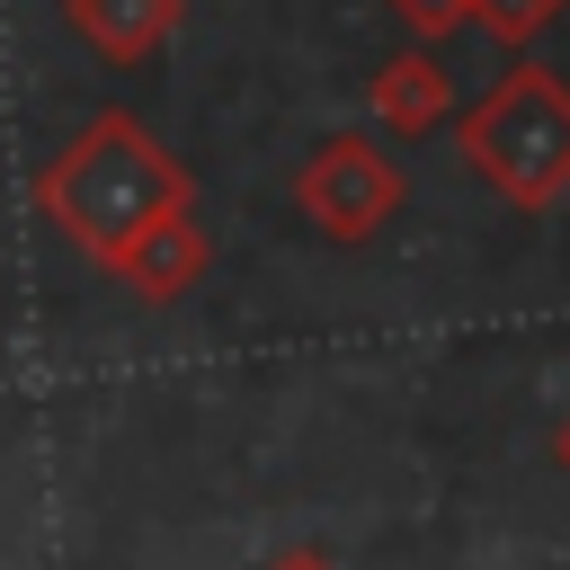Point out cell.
<instances>
[{
  "label": "cell",
  "instance_id": "1",
  "mask_svg": "<svg viewBox=\"0 0 570 570\" xmlns=\"http://www.w3.org/2000/svg\"><path fill=\"white\" fill-rule=\"evenodd\" d=\"M178 205H196V178H187L178 151H160L151 125L125 116V107L89 116V125L36 169V214H45L71 249H89L98 267H107L142 223H160V214H178Z\"/></svg>",
  "mask_w": 570,
  "mask_h": 570
},
{
  "label": "cell",
  "instance_id": "2",
  "mask_svg": "<svg viewBox=\"0 0 570 570\" xmlns=\"http://www.w3.org/2000/svg\"><path fill=\"white\" fill-rule=\"evenodd\" d=\"M463 160L525 214L570 196V80L525 62L463 116Z\"/></svg>",
  "mask_w": 570,
  "mask_h": 570
},
{
  "label": "cell",
  "instance_id": "3",
  "mask_svg": "<svg viewBox=\"0 0 570 570\" xmlns=\"http://www.w3.org/2000/svg\"><path fill=\"white\" fill-rule=\"evenodd\" d=\"M294 214H303L321 240L356 249V240H374V232L401 214V160H392L374 134H330V142L294 169Z\"/></svg>",
  "mask_w": 570,
  "mask_h": 570
},
{
  "label": "cell",
  "instance_id": "4",
  "mask_svg": "<svg viewBox=\"0 0 570 570\" xmlns=\"http://www.w3.org/2000/svg\"><path fill=\"white\" fill-rule=\"evenodd\" d=\"M205 267H214V232L196 223V205H178V214L142 223V232L107 258V276H125L142 303H178V294H196V285H205Z\"/></svg>",
  "mask_w": 570,
  "mask_h": 570
},
{
  "label": "cell",
  "instance_id": "5",
  "mask_svg": "<svg viewBox=\"0 0 570 570\" xmlns=\"http://www.w3.org/2000/svg\"><path fill=\"white\" fill-rule=\"evenodd\" d=\"M365 107H374L383 134H436V125L454 116V71H445L428 45H419V53H392V62L374 71Z\"/></svg>",
  "mask_w": 570,
  "mask_h": 570
},
{
  "label": "cell",
  "instance_id": "6",
  "mask_svg": "<svg viewBox=\"0 0 570 570\" xmlns=\"http://www.w3.org/2000/svg\"><path fill=\"white\" fill-rule=\"evenodd\" d=\"M62 18H71V36H80L89 53L142 62V53L178 27V0H62Z\"/></svg>",
  "mask_w": 570,
  "mask_h": 570
},
{
  "label": "cell",
  "instance_id": "7",
  "mask_svg": "<svg viewBox=\"0 0 570 570\" xmlns=\"http://www.w3.org/2000/svg\"><path fill=\"white\" fill-rule=\"evenodd\" d=\"M561 9H570V0H463V18H472V27H490L499 45H534Z\"/></svg>",
  "mask_w": 570,
  "mask_h": 570
},
{
  "label": "cell",
  "instance_id": "8",
  "mask_svg": "<svg viewBox=\"0 0 570 570\" xmlns=\"http://www.w3.org/2000/svg\"><path fill=\"white\" fill-rule=\"evenodd\" d=\"M392 18H401L419 45H436V36H454V27H463V0H392Z\"/></svg>",
  "mask_w": 570,
  "mask_h": 570
},
{
  "label": "cell",
  "instance_id": "9",
  "mask_svg": "<svg viewBox=\"0 0 570 570\" xmlns=\"http://www.w3.org/2000/svg\"><path fill=\"white\" fill-rule=\"evenodd\" d=\"M267 570H338V561H330V552H312V543H294V552H276Z\"/></svg>",
  "mask_w": 570,
  "mask_h": 570
},
{
  "label": "cell",
  "instance_id": "10",
  "mask_svg": "<svg viewBox=\"0 0 570 570\" xmlns=\"http://www.w3.org/2000/svg\"><path fill=\"white\" fill-rule=\"evenodd\" d=\"M552 463H561V472H570V419H561V428H552Z\"/></svg>",
  "mask_w": 570,
  "mask_h": 570
}]
</instances>
